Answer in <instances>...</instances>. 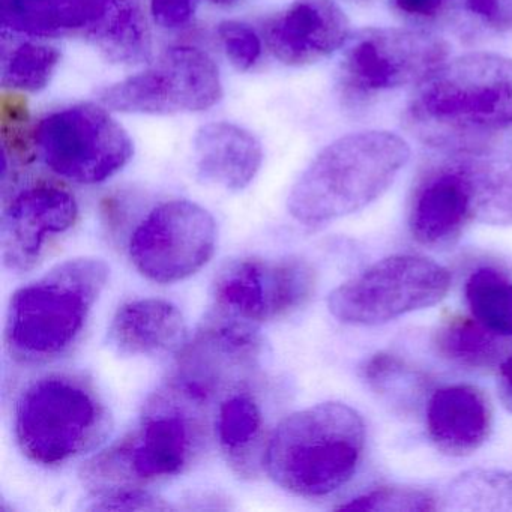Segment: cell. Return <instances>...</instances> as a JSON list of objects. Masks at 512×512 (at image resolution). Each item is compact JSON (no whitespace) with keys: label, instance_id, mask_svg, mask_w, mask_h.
<instances>
[{"label":"cell","instance_id":"cell-1","mask_svg":"<svg viewBox=\"0 0 512 512\" xmlns=\"http://www.w3.org/2000/svg\"><path fill=\"white\" fill-rule=\"evenodd\" d=\"M403 119L439 151H490L512 128L511 59L472 53L445 62L416 85Z\"/></svg>","mask_w":512,"mask_h":512},{"label":"cell","instance_id":"cell-2","mask_svg":"<svg viewBox=\"0 0 512 512\" xmlns=\"http://www.w3.org/2000/svg\"><path fill=\"white\" fill-rule=\"evenodd\" d=\"M365 437L364 419L353 407L337 401L316 404L277 425L266 446V470L295 496H329L358 472Z\"/></svg>","mask_w":512,"mask_h":512},{"label":"cell","instance_id":"cell-3","mask_svg":"<svg viewBox=\"0 0 512 512\" xmlns=\"http://www.w3.org/2000/svg\"><path fill=\"white\" fill-rule=\"evenodd\" d=\"M409 157V145L388 131L341 137L299 176L287 209L304 226H322L361 211L391 187Z\"/></svg>","mask_w":512,"mask_h":512},{"label":"cell","instance_id":"cell-4","mask_svg":"<svg viewBox=\"0 0 512 512\" xmlns=\"http://www.w3.org/2000/svg\"><path fill=\"white\" fill-rule=\"evenodd\" d=\"M110 269L97 257L65 260L14 293L8 305L5 343L22 364H44L76 344Z\"/></svg>","mask_w":512,"mask_h":512},{"label":"cell","instance_id":"cell-5","mask_svg":"<svg viewBox=\"0 0 512 512\" xmlns=\"http://www.w3.org/2000/svg\"><path fill=\"white\" fill-rule=\"evenodd\" d=\"M14 431L29 460L61 466L106 439L109 412L85 377L52 373L32 382L20 395Z\"/></svg>","mask_w":512,"mask_h":512},{"label":"cell","instance_id":"cell-6","mask_svg":"<svg viewBox=\"0 0 512 512\" xmlns=\"http://www.w3.org/2000/svg\"><path fill=\"white\" fill-rule=\"evenodd\" d=\"M199 401L169 385L146 407L139 428L94 458L86 476L94 484H137L184 472L202 451L205 425Z\"/></svg>","mask_w":512,"mask_h":512},{"label":"cell","instance_id":"cell-7","mask_svg":"<svg viewBox=\"0 0 512 512\" xmlns=\"http://www.w3.org/2000/svg\"><path fill=\"white\" fill-rule=\"evenodd\" d=\"M448 55V43L422 29H364L344 50L338 91L347 106H365L385 92L418 85Z\"/></svg>","mask_w":512,"mask_h":512},{"label":"cell","instance_id":"cell-8","mask_svg":"<svg viewBox=\"0 0 512 512\" xmlns=\"http://www.w3.org/2000/svg\"><path fill=\"white\" fill-rule=\"evenodd\" d=\"M451 289V274L418 254H395L334 290L329 313L347 325L376 326L433 307Z\"/></svg>","mask_w":512,"mask_h":512},{"label":"cell","instance_id":"cell-9","mask_svg":"<svg viewBox=\"0 0 512 512\" xmlns=\"http://www.w3.org/2000/svg\"><path fill=\"white\" fill-rule=\"evenodd\" d=\"M35 151L61 178L92 185L121 172L130 163L134 146L127 131L106 109L77 104L38 122Z\"/></svg>","mask_w":512,"mask_h":512},{"label":"cell","instance_id":"cell-10","mask_svg":"<svg viewBox=\"0 0 512 512\" xmlns=\"http://www.w3.org/2000/svg\"><path fill=\"white\" fill-rule=\"evenodd\" d=\"M223 97L214 59L196 47H175L148 70L100 92L107 109L130 115H178L212 109Z\"/></svg>","mask_w":512,"mask_h":512},{"label":"cell","instance_id":"cell-11","mask_svg":"<svg viewBox=\"0 0 512 512\" xmlns=\"http://www.w3.org/2000/svg\"><path fill=\"white\" fill-rule=\"evenodd\" d=\"M316 287V269L301 257H241L220 269L212 298L217 314L257 325L295 313Z\"/></svg>","mask_w":512,"mask_h":512},{"label":"cell","instance_id":"cell-12","mask_svg":"<svg viewBox=\"0 0 512 512\" xmlns=\"http://www.w3.org/2000/svg\"><path fill=\"white\" fill-rule=\"evenodd\" d=\"M217 241V223L205 208L190 200H170L152 209L136 227L130 259L148 280L178 283L212 259Z\"/></svg>","mask_w":512,"mask_h":512},{"label":"cell","instance_id":"cell-13","mask_svg":"<svg viewBox=\"0 0 512 512\" xmlns=\"http://www.w3.org/2000/svg\"><path fill=\"white\" fill-rule=\"evenodd\" d=\"M259 353L256 325L215 314L185 347L170 385L202 403L253 368Z\"/></svg>","mask_w":512,"mask_h":512},{"label":"cell","instance_id":"cell-14","mask_svg":"<svg viewBox=\"0 0 512 512\" xmlns=\"http://www.w3.org/2000/svg\"><path fill=\"white\" fill-rule=\"evenodd\" d=\"M79 217L76 199L55 184H37L17 194L2 214L0 248L11 271L35 268L47 242L73 229Z\"/></svg>","mask_w":512,"mask_h":512},{"label":"cell","instance_id":"cell-15","mask_svg":"<svg viewBox=\"0 0 512 512\" xmlns=\"http://www.w3.org/2000/svg\"><path fill=\"white\" fill-rule=\"evenodd\" d=\"M425 166L416 182L410 205L409 227L413 239L430 248L457 244L473 221L469 194L454 154Z\"/></svg>","mask_w":512,"mask_h":512},{"label":"cell","instance_id":"cell-16","mask_svg":"<svg viewBox=\"0 0 512 512\" xmlns=\"http://www.w3.org/2000/svg\"><path fill=\"white\" fill-rule=\"evenodd\" d=\"M349 34V20L332 0H295L269 22L266 43L284 65L307 67L341 49Z\"/></svg>","mask_w":512,"mask_h":512},{"label":"cell","instance_id":"cell-17","mask_svg":"<svg viewBox=\"0 0 512 512\" xmlns=\"http://www.w3.org/2000/svg\"><path fill=\"white\" fill-rule=\"evenodd\" d=\"M425 425L431 443L443 454L467 457L478 451L491 433L490 401L478 386H443L425 407Z\"/></svg>","mask_w":512,"mask_h":512},{"label":"cell","instance_id":"cell-18","mask_svg":"<svg viewBox=\"0 0 512 512\" xmlns=\"http://www.w3.org/2000/svg\"><path fill=\"white\" fill-rule=\"evenodd\" d=\"M119 0H4V26L31 37H83L92 43Z\"/></svg>","mask_w":512,"mask_h":512},{"label":"cell","instance_id":"cell-19","mask_svg":"<svg viewBox=\"0 0 512 512\" xmlns=\"http://www.w3.org/2000/svg\"><path fill=\"white\" fill-rule=\"evenodd\" d=\"M197 175L229 191L247 188L263 163L262 145L242 127L217 122L200 128L194 139Z\"/></svg>","mask_w":512,"mask_h":512},{"label":"cell","instance_id":"cell-20","mask_svg":"<svg viewBox=\"0 0 512 512\" xmlns=\"http://www.w3.org/2000/svg\"><path fill=\"white\" fill-rule=\"evenodd\" d=\"M187 332L184 316L172 302L146 298L119 307L110 323V346L122 355L148 356L181 346Z\"/></svg>","mask_w":512,"mask_h":512},{"label":"cell","instance_id":"cell-21","mask_svg":"<svg viewBox=\"0 0 512 512\" xmlns=\"http://www.w3.org/2000/svg\"><path fill=\"white\" fill-rule=\"evenodd\" d=\"M466 182L473 221L512 226V158L496 152H449Z\"/></svg>","mask_w":512,"mask_h":512},{"label":"cell","instance_id":"cell-22","mask_svg":"<svg viewBox=\"0 0 512 512\" xmlns=\"http://www.w3.org/2000/svg\"><path fill=\"white\" fill-rule=\"evenodd\" d=\"M437 353L446 361L470 370L500 367L509 356L508 338L499 337L472 316L452 314L434 334Z\"/></svg>","mask_w":512,"mask_h":512},{"label":"cell","instance_id":"cell-23","mask_svg":"<svg viewBox=\"0 0 512 512\" xmlns=\"http://www.w3.org/2000/svg\"><path fill=\"white\" fill-rule=\"evenodd\" d=\"M215 430L229 463L242 475H251L263 431L262 410L253 395L244 391L227 395L218 407Z\"/></svg>","mask_w":512,"mask_h":512},{"label":"cell","instance_id":"cell-24","mask_svg":"<svg viewBox=\"0 0 512 512\" xmlns=\"http://www.w3.org/2000/svg\"><path fill=\"white\" fill-rule=\"evenodd\" d=\"M91 44L115 64L146 61L151 55V37L142 0H119L109 22Z\"/></svg>","mask_w":512,"mask_h":512},{"label":"cell","instance_id":"cell-25","mask_svg":"<svg viewBox=\"0 0 512 512\" xmlns=\"http://www.w3.org/2000/svg\"><path fill=\"white\" fill-rule=\"evenodd\" d=\"M470 314L493 334L512 338V278L493 266L475 269L464 284Z\"/></svg>","mask_w":512,"mask_h":512},{"label":"cell","instance_id":"cell-26","mask_svg":"<svg viewBox=\"0 0 512 512\" xmlns=\"http://www.w3.org/2000/svg\"><path fill=\"white\" fill-rule=\"evenodd\" d=\"M362 379L394 409L403 413L418 409L427 391V379L404 359L388 352L370 356L361 367Z\"/></svg>","mask_w":512,"mask_h":512},{"label":"cell","instance_id":"cell-27","mask_svg":"<svg viewBox=\"0 0 512 512\" xmlns=\"http://www.w3.org/2000/svg\"><path fill=\"white\" fill-rule=\"evenodd\" d=\"M446 511H512V473L475 469L461 473L443 494Z\"/></svg>","mask_w":512,"mask_h":512},{"label":"cell","instance_id":"cell-28","mask_svg":"<svg viewBox=\"0 0 512 512\" xmlns=\"http://www.w3.org/2000/svg\"><path fill=\"white\" fill-rule=\"evenodd\" d=\"M61 61L58 49L46 44L23 43L8 56L2 85L13 92H40L47 88Z\"/></svg>","mask_w":512,"mask_h":512},{"label":"cell","instance_id":"cell-29","mask_svg":"<svg viewBox=\"0 0 512 512\" xmlns=\"http://www.w3.org/2000/svg\"><path fill=\"white\" fill-rule=\"evenodd\" d=\"M340 511L430 512L439 509L430 493L412 487H380L338 506Z\"/></svg>","mask_w":512,"mask_h":512},{"label":"cell","instance_id":"cell-30","mask_svg":"<svg viewBox=\"0 0 512 512\" xmlns=\"http://www.w3.org/2000/svg\"><path fill=\"white\" fill-rule=\"evenodd\" d=\"M2 142L8 160L28 163L34 157L35 130L31 128L29 110L25 101L16 92L4 95L0 110Z\"/></svg>","mask_w":512,"mask_h":512},{"label":"cell","instance_id":"cell-31","mask_svg":"<svg viewBox=\"0 0 512 512\" xmlns=\"http://www.w3.org/2000/svg\"><path fill=\"white\" fill-rule=\"evenodd\" d=\"M218 37L227 58L239 71L251 70L259 62L262 41L250 26L241 22L221 23Z\"/></svg>","mask_w":512,"mask_h":512},{"label":"cell","instance_id":"cell-32","mask_svg":"<svg viewBox=\"0 0 512 512\" xmlns=\"http://www.w3.org/2000/svg\"><path fill=\"white\" fill-rule=\"evenodd\" d=\"M88 509L89 511H167L172 509V506L148 491L124 488V490L109 491L106 496L95 499Z\"/></svg>","mask_w":512,"mask_h":512},{"label":"cell","instance_id":"cell-33","mask_svg":"<svg viewBox=\"0 0 512 512\" xmlns=\"http://www.w3.org/2000/svg\"><path fill=\"white\" fill-rule=\"evenodd\" d=\"M392 10L407 22L434 25L458 10V0H391Z\"/></svg>","mask_w":512,"mask_h":512},{"label":"cell","instance_id":"cell-34","mask_svg":"<svg viewBox=\"0 0 512 512\" xmlns=\"http://www.w3.org/2000/svg\"><path fill=\"white\" fill-rule=\"evenodd\" d=\"M458 8L490 31H512V0H458Z\"/></svg>","mask_w":512,"mask_h":512},{"label":"cell","instance_id":"cell-35","mask_svg":"<svg viewBox=\"0 0 512 512\" xmlns=\"http://www.w3.org/2000/svg\"><path fill=\"white\" fill-rule=\"evenodd\" d=\"M197 5L199 0H151V13L161 28L179 29L191 22Z\"/></svg>","mask_w":512,"mask_h":512},{"label":"cell","instance_id":"cell-36","mask_svg":"<svg viewBox=\"0 0 512 512\" xmlns=\"http://www.w3.org/2000/svg\"><path fill=\"white\" fill-rule=\"evenodd\" d=\"M499 370V389L500 401L508 412L512 413V355H509L505 361L500 364Z\"/></svg>","mask_w":512,"mask_h":512},{"label":"cell","instance_id":"cell-37","mask_svg":"<svg viewBox=\"0 0 512 512\" xmlns=\"http://www.w3.org/2000/svg\"><path fill=\"white\" fill-rule=\"evenodd\" d=\"M212 2L218 5H233L238 4V2H241V0H212Z\"/></svg>","mask_w":512,"mask_h":512},{"label":"cell","instance_id":"cell-38","mask_svg":"<svg viewBox=\"0 0 512 512\" xmlns=\"http://www.w3.org/2000/svg\"><path fill=\"white\" fill-rule=\"evenodd\" d=\"M352 2H358V4H370L373 0H352Z\"/></svg>","mask_w":512,"mask_h":512}]
</instances>
